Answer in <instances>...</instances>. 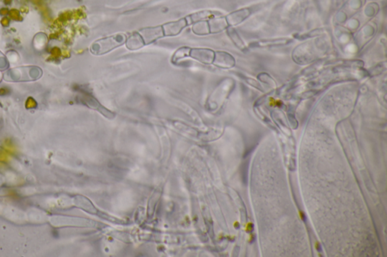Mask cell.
Masks as SVG:
<instances>
[{
  "mask_svg": "<svg viewBox=\"0 0 387 257\" xmlns=\"http://www.w3.org/2000/svg\"><path fill=\"white\" fill-rule=\"evenodd\" d=\"M127 38L126 35L122 33L102 38L92 44L91 46V52L95 55H104L108 54L115 48L125 44L127 41Z\"/></svg>",
  "mask_w": 387,
  "mask_h": 257,
  "instance_id": "cell-1",
  "label": "cell"
},
{
  "mask_svg": "<svg viewBox=\"0 0 387 257\" xmlns=\"http://www.w3.org/2000/svg\"><path fill=\"white\" fill-rule=\"evenodd\" d=\"M188 57L204 64H212L215 58V51L209 48H190Z\"/></svg>",
  "mask_w": 387,
  "mask_h": 257,
  "instance_id": "cell-2",
  "label": "cell"
},
{
  "mask_svg": "<svg viewBox=\"0 0 387 257\" xmlns=\"http://www.w3.org/2000/svg\"><path fill=\"white\" fill-rule=\"evenodd\" d=\"M141 35L145 46L155 43L157 40L164 37V30L161 26H151V27L143 28L138 31Z\"/></svg>",
  "mask_w": 387,
  "mask_h": 257,
  "instance_id": "cell-3",
  "label": "cell"
},
{
  "mask_svg": "<svg viewBox=\"0 0 387 257\" xmlns=\"http://www.w3.org/2000/svg\"><path fill=\"white\" fill-rule=\"evenodd\" d=\"M188 26H189V23H188L186 18H182L180 20L176 21V22L164 23L162 25L164 37L165 36H177Z\"/></svg>",
  "mask_w": 387,
  "mask_h": 257,
  "instance_id": "cell-4",
  "label": "cell"
},
{
  "mask_svg": "<svg viewBox=\"0 0 387 257\" xmlns=\"http://www.w3.org/2000/svg\"><path fill=\"white\" fill-rule=\"evenodd\" d=\"M235 58L229 53L225 51H215L214 64L217 68L221 69H231L235 66Z\"/></svg>",
  "mask_w": 387,
  "mask_h": 257,
  "instance_id": "cell-5",
  "label": "cell"
},
{
  "mask_svg": "<svg viewBox=\"0 0 387 257\" xmlns=\"http://www.w3.org/2000/svg\"><path fill=\"white\" fill-rule=\"evenodd\" d=\"M221 14L217 12H212V11H201V12H196L186 17L189 25L194 24L199 22L203 21L210 20L211 18L220 16Z\"/></svg>",
  "mask_w": 387,
  "mask_h": 257,
  "instance_id": "cell-6",
  "label": "cell"
},
{
  "mask_svg": "<svg viewBox=\"0 0 387 257\" xmlns=\"http://www.w3.org/2000/svg\"><path fill=\"white\" fill-rule=\"evenodd\" d=\"M249 14V9L245 8V9H241V10H238L233 13L230 14L225 19H226L227 23L229 26H236L245 20Z\"/></svg>",
  "mask_w": 387,
  "mask_h": 257,
  "instance_id": "cell-7",
  "label": "cell"
},
{
  "mask_svg": "<svg viewBox=\"0 0 387 257\" xmlns=\"http://www.w3.org/2000/svg\"><path fill=\"white\" fill-rule=\"evenodd\" d=\"M125 44L127 46V48L131 51L140 49L145 46L138 32H134L130 35V37H127Z\"/></svg>",
  "mask_w": 387,
  "mask_h": 257,
  "instance_id": "cell-8",
  "label": "cell"
},
{
  "mask_svg": "<svg viewBox=\"0 0 387 257\" xmlns=\"http://www.w3.org/2000/svg\"><path fill=\"white\" fill-rule=\"evenodd\" d=\"M208 24L211 33H220L227 29L228 26L225 18H211L208 21Z\"/></svg>",
  "mask_w": 387,
  "mask_h": 257,
  "instance_id": "cell-9",
  "label": "cell"
},
{
  "mask_svg": "<svg viewBox=\"0 0 387 257\" xmlns=\"http://www.w3.org/2000/svg\"><path fill=\"white\" fill-rule=\"evenodd\" d=\"M292 40L287 38H280V39H273V40H261L254 43L253 47H265L271 46H284L291 43Z\"/></svg>",
  "mask_w": 387,
  "mask_h": 257,
  "instance_id": "cell-10",
  "label": "cell"
},
{
  "mask_svg": "<svg viewBox=\"0 0 387 257\" xmlns=\"http://www.w3.org/2000/svg\"><path fill=\"white\" fill-rule=\"evenodd\" d=\"M228 34L229 37L231 38V41L233 42L234 44L238 47V49L241 50V51H248V46L245 45L241 36L238 35V33L234 29H230L229 28L228 30Z\"/></svg>",
  "mask_w": 387,
  "mask_h": 257,
  "instance_id": "cell-11",
  "label": "cell"
},
{
  "mask_svg": "<svg viewBox=\"0 0 387 257\" xmlns=\"http://www.w3.org/2000/svg\"><path fill=\"white\" fill-rule=\"evenodd\" d=\"M192 30L194 33L197 35H207L210 33V28H209L208 22L207 21H203V22H199L197 23H194Z\"/></svg>",
  "mask_w": 387,
  "mask_h": 257,
  "instance_id": "cell-12",
  "label": "cell"
}]
</instances>
